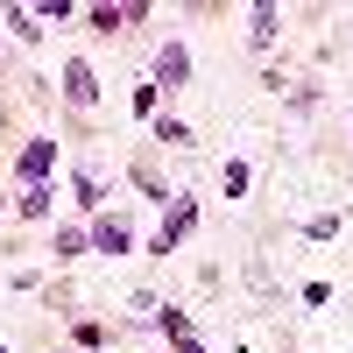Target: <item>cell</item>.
Returning <instances> with one entry per match:
<instances>
[{
  "instance_id": "obj_4",
  "label": "cell",
  "mask_w": 353,
  "mask_h": 353,
  "mask_svg": "<svg viewBox=\"0 0 353 353\" xmlns=\"http://www.w3.org/2000/svg\"><path fill=\"white\" fill-rule=\"evenodd\" d=\"M64 99H71V106H92V99H99L92 64H64Z\"/></svg>"
},
{
  "instance_id": "obj_1",
  "label": "cell",
  "mask_w": 353,
  "mask_h": 353,
  "mask_svg": "<svg viewBox=\"0 0 353 353\" xmlns=\"http://www.w3.org/2000/svg\"><path fill=\"white\" fill-rule=\"evenodd\" d=\"M191 219H198V205H191V198H176V205H170V219H163V233H156V254H170L176 241H184Z\"/></svg>"
},
{
  "instance_id": "obj_9",
  "label": "cell",
  "mask_w": 353,
  "mask_h": 353,
  "mask_svg": "<svg viewBox=\"0 0 353 353\" xmlns=\"http://www.w3.org/2000/svg\"><path fill=\"white\" fill-rule=\"evenodd\" d=\"M50 198H57L50 184H28V191H21V212H28V219H43V212H50Z\"/></svg>"
},
{
  "instance_id": "obj_8",
  "label": "cell",
  "mask_w": 353,
  "mask_h": 353,
  "mask_svg": "<svg viewBox=\"0 0 353 353\" xmlns=\"http://www.w3.org/2000/svg\"><path fill=\"white\" fill-rule=\"evenodd\" d=\"M8 28H14L21 43H36V36H43V14H36V8H8Z\"/></svg>"
},
{
  "instance_id": "obj_3",
  "label": "cell",
  "mask_w": 353,
  "mask_h": 353,
  "mask_svg": "<svg viewBox=\"0 0 353 353\" xmlns=\"http://www.w3.org/2000/svg\"><path fill=\"white\" fill-rule=\"evenodd\" d=\"M156 78H163V85H184V78H191V50H184V43H163Z\"/></svg>"
},
{
  "instance_id": "obj_2",
  "label": "cell",
  "mask_w": 353,
  "mask_h": 353,
  "mask_svg": "<svg viewBox=\"0 0 353 353\" xmlns=\"http://www.w3.org/2000/svg\"><path fill=\"white\" fill-rule=\"evenodd\" d=\"M50 163H57V141H28V149H21V191H28V184H43Z\"/></svg>"
},
{
  "instance_id": "obj_6",
  "label": "cell",
  "mask_w": 353,
  "mask_h": 353,
  "mask_svg": "<svg viewBox=\"0 0 353 353\" xmlns=\"http://www.w3.org/2000/svg\"><path fill=\"white\" fill-rule=\"evenodd\" d=\"M141 14H149L141 0H134V8H92V28H106V36H113L121 21H141Z\"/></svg>"
},
{
  "instance_id": "obj_5",
  "label": "cell",
  "mask_w": 353,
  "mask_h": 353,
  "mask_svg": "<svg viewBox=\"0 0 353 353\" xmlns=\"http://www.w3.org/2000/svg\"><path fill=\"white\" fill-rule=\"evenodd\" d=\"M92 248L99 254H128V219H99L92 226Z\"/></svg>"
},
{
  "instance_id": "obj_7",
  "label": "cell",
  "mask_w": 353,
  "mask_h": 353,
  "mask_svg": "<svg viewBox=\"0 0 353 353\" xmlns=\"http://www.w3.org/2000/svg\"><path fill=\"white\" fill-rule=\"evenodd\" d=\"M248 36H254L261 50H269V43H276V8H269V0H261V8L248 14Z\"/></svg>"
}]
</instances>
